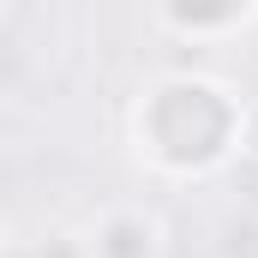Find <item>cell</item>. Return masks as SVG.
Masks as SVG:
<instances>
[{
    "label": "cell",
    "instance_id": "cell-1",
    "mask_svg": "<svg viewBox=\"0 0 258 258\" xmlns=\"http://www.w3.org/2000/svg\"><path fill=\"white\" fill-rule=\"evenodd\" d=\"M96 258H150V222L144 216H108L96 234Z\"/></svg>",
    "mask_w": 258,
    "mask_h": 258
},
{
    "label": "cell",
    "instance_id": "cell-2",
    "mask_svg": "<svg viewBox=\"0 0 258 258\" xmlns=\"http://www.w3.org/2000/svg\"><path fill=\"white\" fill-rule=\"evenodd\" d=\"M0 252H6V222H0Z\"/></svg>",
    "mask_w": 258,
    "mask_h": 258
}]
</instances>
